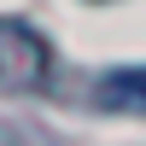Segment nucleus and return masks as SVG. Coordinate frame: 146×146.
Wrapping results in <instances>:
<instances>
[{"mask_svg": "<svg viewBox=\"0 0 146 146\" xmlns=\"http://www.w3.org/2000/svg\"><path fill=\"white\" fill-rule=\"evenodd\" d=\"M105 100H135V105H146V70H117V76H105Z\"/></svg>", "mask_w": 146, "mask_h": 146, "instance_id": "f03ea898", "label": "nucleus"}, {"mask_svg": "<svg viewBox=\"0 0 146 146\" xmlns=\"http://www.w3.org/2000/svg\"><path fill=\"white\" fill-rule=\"evenodd\" d=\"M53 82V41L29 18H0V94H35Z\"/></svg>", "mask_w": 146, "mask_h": 146, "instance_id": "f257e3e1", "label": "nucleus"}]
</instances>
